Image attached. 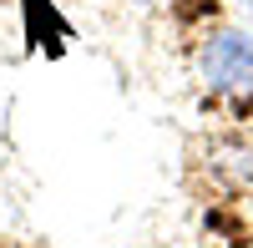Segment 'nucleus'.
I'll return each mask as SVG.
<instances>
[{
  "mask_svg": "<svg viewBox=\"0 0 253 248\" xmlns=\"http://www.w3.org/2000/svg\"><path fill=\"white\" fill-rule=\"evenodd\" d=\"M198 66L213 91H253V36L248 31H213L198 51Z\"/></svg>",
  "mask_w": 253,
  "mask_h": 248,
  "instance_id": "1",
  "label": "nucleus"
},
{
  "mask_svg": "<svg viewBox=\"0 0 253 248\" xmlns=\"http://www.w3.org/2000/svg\"><path fill=\"white\" fill-rule=\"evenodd\" d=\"M137 5H157V0H137Z\"/></svg>",
  "mask_w": 253,
  "mask_h": 248,
  "instance_id": "2",
  "label": "nucleus"
},
{
  "mask_svg": "<svg viewBox=\"0 0 253 248\" xmlns=\"http://www.w3.org/2000/svg\"><path fill=\"white\" fill-rule=\"evenodd\" d=\"M248 5H253V0H248Z\"/></svg>",
  "mask_w": 253,
  "mask_h": 248,
  "instance_id": "3",
  "label": "nucleus"
}]
</instances>
